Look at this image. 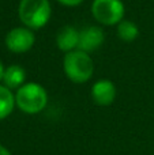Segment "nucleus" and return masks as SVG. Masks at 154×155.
Listing matches in <instances>:
<instances>
[{
    "instance_id": "f257e3e1",
    "label": "nucleus",
    "mask_w": 154,
    "mask_h": 155,
    "mask_svg": "<svg viewBox=\"0 0 154 155\" xmlns=\"http://www.w3.org/2000/svg\"><path fill=\"white\" fill-rule=\"evenodd\" d=\"M63 72L72 83L83 84L93 78L94 61L90 53L81 49H75L65 53L63 57Z\"/></svg>"
},
{
    "instance_id": "f8f14e48",
    "label": "nucleus",
    "mask_w": 154,
    "mask_h": 155,
    "mask_svg": "<svg viewBox=\"0 0 154 155\" xmlns=\"http://www.w3.org/2000/svg\"><path fill=\"white\" fill-rule=\"evenodd\" d=\"M59 4L64 5V7H78L81 5L85 0H56Z\"/></svg>"
},
{
    "instance_id": "9d476101",
    "label": "nucleus",
    "mask_w": 154,
    "mask_h": 155,
    "mask_svg": "<svg viewBox=\"0 0 154 155\" xmlns=\"http://www.w3.org/2000/svg\"><path fill=\"white\" fill-rule=\"evenodd\" d=\"M15 107V93L4 84H0V121L7 118Z\"/></svg>"
},
{
    "instance_id": "9b49d317",
    "label": "nucleus",
    "mask_w": 154,
    "mask_h": 155,
    "mask_svg": "<svg viewBox=\"0 0 154 155\" xmlns=\"http://www.w3.org/2000/svg\"><path fill=\"white\" fill-rule=\"evenodd\" d=\"M116 35L123 42H127V44L134 42L139 37V27L135 22L128 21V19H123L116 26Z\"/></svg>"
},
{
    "instance_id": "ddd939ff",
    "label": "nucleus",
    "mask_w": 154,
    "mask_h": 155,
    "mask_svg": "<svg viewBox=\"0 0 154 155\" xmlns=\"http://www.w3.org/2000/svg\"><path fill=\"white\" fill-rule=\"evenodd\" d=\"M0 155H12V154H11V151L8 150L5 146H3L2 143H0Z\"/></svg>"
},
{
    "instance_id": "39448f33",
    "label": "nucleus",
    "mask_w": 154,
    "mask_h": 155,
    "mask_svg": "<svg viewBox=\"0 0 154 155\" xmlns=\"http://www.w3.org/2000/svg\"><path fill=\"white\" fill-rule=\"evenodd\" d=\"M5 48L15 54L27 53L35 44L34 30L26 26H18L11 29L4 38Z\"/></svg>"
},
{
    "instance_id": "4468645a",
    "label": "nucleus",
    "mask_w": 154,
    "mask_h": 155,
    "mask_svg": "<svg viewBox=\"0 0 154 155\" xmlns=\"http://www.w3.org/2000/svg\"><path fill=\"white\" fill-rule=\"evenodd\" d=\"M4 71H5V67L3 64V61L0 60V82L3 80V76H4Z\"/></svg>"
},
{
    "instance_id": "f03ea898",
    "label": "nucleus",
    "mask_w": 154,
    "mask_h": 155,
    "mask_svg": "<svg viewBox=\"0 0 154 155\" xmlns=\"http://www.w3.org/2000/svg\"><path fill=\"white\" fill-rule=\"evenodd\" d=\"M18 18L22 26L32 30L42 29L52 18L51 0H19Z\"/></svg>"
},
{
    "instance_id": "20e7f679",
    "label": "nucleus",
    "mask_w": 154,
    "mask_h": 155,
    "mask_svg": "<svg viewBox=\"0 0 154 155\" xmlns=\"http://www.w3.org/2000/svg\"><path fill=\"white\" fill-rule=\"evenodd\" d=\"M92 16L102 26H117L124 19L126 5L122 0H93Z\"/></svg>"
},
{
    "instance_id": "423d86ee",
    "label": "nucleus",
    "mask_w": 154,
    "mask_h": 155,
    "mask_svg": "<svg viewBox=\"0 0 154 155\" xmlns=\"http://www.w3.org/2000/svg\"><path fill=\"white\" fill-rule=\"evenodd\" d=\"M92 99L98 106H111L115 102L117 95V88L112 80L109 79H98L97 82L93 83L92 90Z\"/></svg>"
},
{
    "instance_id": "7ed1b4c3",
    "label": "nucleus",
    "mask_w": 154,
    "mask_h": 155,
    "mask_svg": "<svg viewBox=\"0 0 154 155\" xmlns=\"http://www.w3.org/2000/svg\"><path fill=\"white\" fill-rule=\"evenodd\" d=\"M48 91L37 82H26L15 91V104L26 114H38L48 105Z\"/></svg>"
},
{
    "instance_id": "1a4fd4ad",
    "label": "nucleus",
    "mask_w": 154,
    "mask_h": 155,
    "mask_svg": "<svg viewBox=\"0 0 154 155\" xmlns=\"http://www.w3.org/2000/svg\"><path fill=\"white\" fill-rule=\"evenodd\" d=\"M3 84L8 87L10 90H18L19 87L26 83V71L22 65L11 64L5 67L4 76H3Z\"/></svg>"
},
{
    "instance_id": "6e6552de",
    "label": "nucleus",
    "mask_w": 154,
    "mask_h": 155,
    "mask_svg": "<svg viewBox=\"0 0 154 155\" xmlns=\"http://www.w3.org/2000/svg\"><path fill=\"white\" fill-rule=\"evenodd\" d=\"M55 42H56L57 49L62 51L64 54L75 51V49H78L79 45V30L71 25H65V26L60 27L57 30Z\"/></svg>"
},
{
    "instance_id": "0eeeda50",
    "label": "nucleus",
    "mask_w": 154,
    "mask_h": 155,
    "mask_svg": "<svg viewBox=\"0 0 154 155\" xmlns=\"http://www.w3.org/2000/svg\"><path fill=\"white\" fill-rule=\"evenodd\" d=\"M104 41H105V33H104L102 27L90 25V26H86L79 30L78 49L92 53V52L97 51L100 46H102Z\"/></svg>"
}]
</instances>
